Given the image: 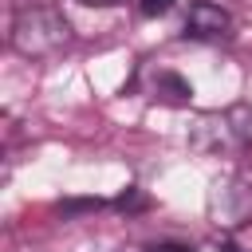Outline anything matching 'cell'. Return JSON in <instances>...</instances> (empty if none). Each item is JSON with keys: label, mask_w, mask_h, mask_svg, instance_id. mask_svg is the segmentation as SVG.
I'll list each match as a JSON object with an SVG mask.
<instances>
[{"label": "cell", "mask_w": 252, "mask_h": 252, "mask_svg": "<svg viewBox=\"0 0 252 252\" xmlns=\"http://www.w3.org/2000/svg\"><path fill=\"white\" fill-rule=\"evenodd\" d=\"M71 43V24L51 4H32L12 24V47L24 59H51Z\"/></svg>", "instance_id": "obj_1"}, {"label": "cell", "mask_w": 252, "mask_h": 252, "mask_svg": "<svg viewBox=\"0 0 252 252\" xmlns=\"http://www.w3.org/2000/svg\"><path fill=\"white\" fill-rule=\"evenodd\" d=\"M189 146L197 154H228L252 150V102H232L224 110H209L189 126Z\"/></svg>", "instance_id": "obj_2"}, {"label": "cell", "mask_w": 252, "mask_h": 252, "mask_svg": "<svg viewBox=\"0 0 252 252\" xmlns=\"http://www.w3.org/2000/svg\"><path fill=\"white\" fill-rule=\"evenodd\" d=\"M209 213H213V220L224 224V228H236V224L252 220V189H248L240 177L217 181L213 193H209Z\"/></svg>", "instance_id": "obj_3"}, {"label": "cell", "mask_w": 252, "mask_h": 252, "mask_svg": "<svg viewBox=\"0 0 252 252\" xmlns=\"http://www.w3.org/2000/svg\"><path fill=\"white\" fill-rule=\"evenodd\" d=\"M185 35L189 39H205V43L228 39L232 35V16L220 4H213V0H193L189 16H185Z\"/></svg>", "instance_id": "obj_4"}, {"label": "cell", "mask_w": 252, "mask_h": 252, "mask_svg": "<svg viewBox=\"0 0 252 252\" xmlns=\"http://www.w3.org/2000/svg\"><path fill=\"white\" fill-rule=\"evenodd\" d=\"M154 98L169 102V106H185L193 98V87L177 75V71H158L154 75Z\"/></svg>", "instance_id": "obj_5"}, {"label": "cell", "mask_w": 252, "mask_h": 252, "mask_svg": "<svg viewBox=\"0 0 252 252\" xmlns=\"http://www.w3.org/2000/svg\"><path fill=\"white\" fill-rule=\"evenodd\" d=\"M173 8V0H142V16H165Z\"/></svg>", "instance_id": "obj_6"}, {"label": "cell", "mask_w": 252, "mask_h": 252, "mask_svg": "<svg viewBox=\"0 0 252 252\" xmlns=\"http://www.w3.org/2000/svg\"><path fill=\"white\" fill-rule=\"evenodd\" d=\"M217 252H248V248H240L236 240H220V248H217Z\"/></svg>", "instance_id": "obj_7"}, {"label": "cell", "mask_w": 252, "mask_h": 252, "mask_svg": "<svg viewBox=\"0 0 252 252\" xmlns=\"http://www.w3.org/2000/svg\"><path fill=\"white\" fill-rule=\"evenodd\" d=\"M146 252H189V248H181V244H158V248H146Z\"/></svg>", "instance_id": "obj_8"}, {"label": "cell", "mask_w": 252, "mask_h": 252, "mask_svg": "<svg viewBox=\"0 0 252 252\" xmlns=\"http://www.w3.org/2000/svg\"><path fill=\"white\" fill-rule=\"evenodd\" d=\"M83 4H98V8H114V4H122V0H83Z\"/></svg>", "instance_id": "obj_9"}]
</instances>
